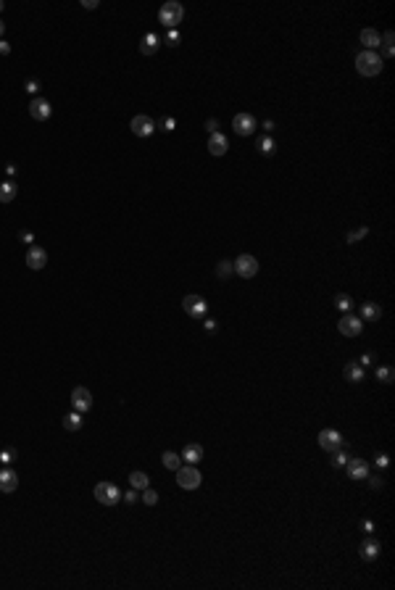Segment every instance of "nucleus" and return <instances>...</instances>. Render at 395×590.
<instances>
[{
	"mask_svg": "<svg viewBox=\"0 0 395 590\" xmlns=\"http://www.w3.org/2000/svg\"><path fill=\"white\" fill-rule=\"evenodd\" d=\"M382 58H379L374 50H361L356 56V69L361 76H377L379 71H382Z\"/></svg>",
	"mask_w": 395,
	"mask_h": 590,
	"instance_id": "f257e3e1",
	"label": "nucleus"
},
{
	"mask_svg": "<svg viewBox=\"0 0 395 590\" xmlns=\"http://www.w3.org/2000/svg\"><path fill=\"white\" fill-rule=\"evenodd\" d=\"M185 19V6L177 3V0H169V3H163L161 11H158V21L169 29H177L179 21Z\"/></svg>",
	"mask_w": 395,
	"mask_h": 590,
	"instance_id": "f03ea898",
	"label": "nucleus"
},
{
	"mask_svg": "<svg viewBox=\"0 0 395 590\" xmlns=\"http://www.w3.org/2000/svg\"><path fill=\"white\" fill-rule=\"evenodd\" d=\"M201 482H203V474L198 472L195 467H190V464L177 469V485L182 490H198V488H201Z\"/></svg>",
	"mask_w": 395,
	"mask_h": 590,
	"instance_id": "7ed1b4c3",
	"label": "nucleus"
},
{
	"mask_svg": "<svg viewBox=\"0 0 395 590\" xmlns=\"http://www.w3.org/2000/svg\"><path fill=\"white\" fill-rule=\"evenodd\" d=\"M95 501L100 506H116L121 501V490L114 482H98L95 485Z\"/></svg>",
	"mask_w": 395,
	"mask_h": 590,
	"instance_id": "20e7f679",
	"label": "nucleus"
},
{
	"mask_svg": "<svg viewBox=\"0 0 395 590\" xmlns=\"http://www.w3.org/2000/svg\"><path fill=\"white\" fill-rule=\"evenodd\" d=\"M235 274L242 277V279H253V277L258 274V261H256L253 256H248V253L237 256V261H235Z\"/></svg>",
	"mask_w": 395,
	"mask_h": 590,
	"instance_id": "39448f33",
	"label": "nucleus"
},
{
	"mask_svg": "<svg viewBox=\"0 0 395 590\" xmlns=\"http://www.w3.org/2000/svg\"><path fill=\"white\" fill-rule=\"evenodd\" d=\"M182 308H185L190 316H195V319H203L206 311H208L206 301L201 298V295H195V292H190V295H185V298H182Z\"/></svg>",
	"mask_w": 395,
	"mask_h": 590,
	"instance_id": "423d86ee",
	"label": "nucleus"
},
{
	"mask_svg": "<svg viewBox=\"0 0 395 590\" xmlns=\"http://www.w3.org/2000/svg\"><path fill=\"white\" fill-rule=\"evenodd\" d=\"M71 406H74V411H79V414H84V411H90L93 409V393L87 390V387H74L71 390Z\"/></svg>",
	"mask_w": 395,
	"mask_h": 590,
	"instance_id": "0eeeda50",
	"label": "nucleus"
},
{
	"mask_svg": "<svg viewBox=\"0 0 395 590\" xmlns=\"http://www.w3.org/2000/svg\"><path fill=\"white\" fill-rule=\"evenodd\" d=\"M337 330H340L345 337H358L361 330H363V321H361V316L345 314V316H340V321H337Z\"/></svg>",
	"mask_w": 395,
	"mask_h": 590,
	"instance_id": "6e6552de",
	"label": "nucleus"
},
{
	"mask_svg": "<svg viewBox=\"0 0 395 590\" xmlns=\"http://www.w3.org/2000/svg\"><path fill=\"white\" fill-rule=\"evenodd\" d=\"M129 127H132V132L137 135V137H150V135H153V129H156V121L150 119V116H145V114H140V116H134L129 121Z\"/></svg>",
	"mask_w": 395,
	"mask_h": 590,
	"instance_id": "1a4fd4ad",
	"label": "nucleus"
},
{
	"mask_svg": "<svg viewBox=\"0 0 395 590\" xmlns=\"http://www.w3.org/2000/svg\"><path fill=\"white\" fill-rule=\"evenodd\" d=\"M319 445L332 453V451H337V448L343 445V435L337 430H322L319 432Z\"/></svg>",
	"mask_w": 395,
	"mask_h": 590,
	"instance_id": "9d476101",
	"label": "nucleus"
},
{
	"mask_svg": "<svg viewBox=\"0 0 395 590\" xmlns=\"http://www.w3.org/2000/svg\"><path fill=\"white\" fill-rule=\"evenodd\" d=\"M232 129H235L240 137H248V135H253V129H256V119H253L250 114H237L235 121H232Z\"/></svg>",
	"mask_w": 395,
	"mask_h": 590,
	"instance_id": "9b49d317",
	"label": "nucleus"
},
{
	"mask_svg": "<svg viewBox=\"0 0 395 590\" xmlns=\"http://www.w3.org/2000/svg\"><path fill=\"white\" fill-rule=\"evenodd\" d=\"M345 469H348V477L351 479H366L369 477V464L363 459H348Z\"/></svg>",
	"mask_w": 395,
	"mask_h": 590,
	"instance_id": "f8f14e48",
	"label": "nucleus"
},
{
	"mask_svg": "<svg viewBox=\"0 0 395 590\" xmlns=\"http://www.w3.org/2000/svg\"><path fill=\"white\" fill-rule=\"evenodd\" d=\"M45 263H48V253H45L42 248H37V245L29 248V253H26V266L35 269V272H40V269H45Z\"/></svg>",
	"mask_w": 395,
	"mask_h": 590,
	"instance_id": "ddd939ff",
	"label": "nucleus"
},
{
	"mask_svg": "<svg viewBox=\"0 0 395 590\" xmlns=\"http://www.w3.org/2000/svg\"><path fill=\"white\" fill-rule=\"evenodd\" d=\"M227 148H230V140H227L221 132H214L208 137V153L211 156H224Z\"/></svg>",
	"mask_w": 395,
	"mask_h": 590,
	"instance_id": "4468645a",
	"label": "nucleus"
},
{
	"mask_svg": "<svg viewBox=\"0 0 395 590\" xmlns=\"http://www.w3.org/2000/svg\"><path fill=\"white\" fill-rule=\"evenodd\" d=\"M29 114H32V119H37V121H45L50 116V103L45 98H35L32 103H29Z\"/></svg>",
	"mask_w": 395,
	"mask_h": 590,
	"instance_id": "2eb2a0df",
	"label": "nucleus"
},
{
	"mask_svg": "<svg viewBox=\"0 0 395 590\" xmlns=\"http://www.w3.org/2000/svg\"><path fill=\"white\" fill-rule=\"evenodd\" d=\"M19 488V474L13 469H0V493H13Z\"/></svg>",
	"mask_w": 395,
	"mask_h": 590,
	"instance_id": "dca6fc26",
	"label": "nucleus"
},
{
	"mask_svg": "<svg viewBox=\"0 0 395 590\" xmlns=\"http://www.w3.org/2000/svg\"><path fill=\"white\" fill-rule=\"evenodd\" d=\"M158 45H161V37H158L156 32H148V35H143V40H140V53H143V56H153V53L158 50Z\"/></svg>",
	"mask_w": 395,
	"mask_h": 590,
	"instance_id": "f3484780",
	"label": "nucleus"
},
{
	"mask_svg": "<svg viewBox=\"0 0 395 590\" xmlns=\"http://www.w3.org/2000/svg\"><path fill=\"white\" fill-rule=\"evenodd\" d=\"M358 40L366 45L369 50H374V48H379L382 45V37H379V32L377 29H372V26H366V29H361V35H358Z\"/></svg>",
	"mask_w": 395,
	"mask_h": 590,
	"instance_id": "a211bd4d",
	"label": "nucleus"
},
{
	"mask_svg": "<svg viewBox=\"0 0 395 590\" xmlns=\"http://www.w3.org/2000/svg\"><path fill=\"white\" fill-rule=\"evenodd\" d=\"M182 459H185L187 464H198L203 459V448L198 445V443H187L185 448H182Z\"/></svg>",
	"mask_w": 395,
	"mask_h": 590,
	"instance_id": "6ab92c4d",
	"label": "nucleus"
},
{
	"mask_svg": "<svg viewBox=\"0 0 395 590\" xmlns=\"http://www.w3.org/2000/svg\"><path fill=\"white\" fill-rule=\"evenodd\" d=\"M16 193H19V184L13 182V179L0 182V203H11V200L16 198Z\"/></svg>",
	"mask_w": 395,
	"mask_h": 590,
	"instance_id": "aec40b11",
	"label": "nucleus"
},
{
	"mask_svg": "<svg viewBox=\"0 0 395 590\" xmlns=\"http://www.w3.org/2000/svg\"><path fill=\"white\" fill-rule=\"evenodd\" d=\"M361 556L366 558V561H374V558L379 556V543L374 538H366V540L361 543Z\"/></svg>",
	"mask_w": 395,
	"mask_h": 590,
	"instance_id": "412c9836",
	"label": "nucleus"
},
{
	"mask_svg": "<svg viewBox=\"0 0 395 590\" xmlns=\"http://www.w3.org/2000/svg\"><path fill=\"white\" fill-rule=\"evenodd\" d=\"M64 430H69V432H77V430H82V414H79V411L64 414Z\"/></svg>",
	"mask_w": 395,
	"mask_h": 590,
	"instance_id": "4be33fe9",
	"label": "nucleus"
},
{
	"mask_svg": "<svg viewBox=\"0 0 395 590\" xmlns=\"http://www.w3.org/2000/svg\"><path fill=\"white\" fill-rule=\"evenodd\" d=\"M361 316L366 319V321H379V316H382V308H379L377 303H363V306H361Z\"/></svg>",
	"mask_w": 395,
	"mask_h": 590,
	"instance_id": "5701e85b",
	"label": "nucleus"
},
{
	"mask_svg": "<svg viewBox=\"0 0 395 590\" xmlns=\"http://www.w3.org/2000/svg\"><path fill=\"white\" fill-rule=\"evenodd\" d=\"M129 485L134 490H145V488H150V477L145 472H132L129 474Z\"/></svg>",
	"mask_w": 395,
	"mask_h": 590,
	"instance_id": "b1692460",
	"label": "nucleus"
},
{
	"mask_svg": "<svg viewBox=\"0 0 395 590\" xmlns=\"http://www.w3.org/2000/svg\"><path fill=\"white\" fill-rule=\"evenodd\" d=\"M345 380H348V382H361V380H363V366H358V364H345Z\"/></svg>",
	"mask_w": 395,
	"mask_h": 590,
	"instance_id": "393cba45",
	"label": "nucleus"
},
{
	"mask_svg": "<svg viewBox=\"0 0 395 590\" xmlns=\"http://www.w3.org/2000/svg\"><path fill=\"white\" fill-rule=\"evenodd\" d=\"M161 464H163L166 469H172V472H177V469L182 467V459H179L177 453H172V451H166V453L161 456Z\"/></svg>",
	"mask_w": 395,
	"mask_h": 590,
	"instance_id": "a878e982",
	"label": "nucleus"
},
{
	"mask_svg": "<svg viewBox=\"0 0 395 590\" xmlns=\"http://www.w3.org/2000/svg\"><path fill=\"white\" fill-rule=\"evenodd\" d=\"M392 377H395V371H392V366H379V369H377V380H379V382H385V385H390V382H392Z\"/></svg>",
	"mask_w": 395,
	"mask_h": 590,
	"instance_id": "bb28decb",
	"label": "nucleus"
},
{
	"mask_svg": "<svg viewBox=\"0 0 395 590\" xmlns=\"http://www.w3.org/2000/svg\"><path fill=\"white\" fill-rule=\"evenodd\" d=\"M258 150H261L264 156H271V153L277 150V145H274V140H271V137H264L261 143H258Z\"/></svg>",
	"mask_w": 395,
	"mask_h": 590,
	"instance_id": "cd10ccee",
	"label": "nucleus"
},
{
	"mask_svg": "<svg viewBox=\"0 0 395 590\" xmlns=\"http://www.w3.org/2000/svg\"><path fill=\"white\" fill-rule=\"evenodd\" d=\"M392 40H395V35H392V32H385V35H382V45H385V56H387V58H392V56H395Z\"/></svg>",
	"mask_w": 395,
	"mask_h": 590,
	"instance_id": "c85d7f7f",
	"label": "nucleus"
},
{
	"mask_svg": "<svg viewBox=\"0 0 395 590\" xmlns=\"http://www.w3.org/2000/svg\"><path fill=\"white\" fill-rule=\"evenodd\" d=\"M335 306L340 308V311H345V314H348V311H351V306H353V301L348 298V295H343V292H340L337 298H335Z\"/></svg>",
	"mask_w": 395,
	"mask_h": 590,
	"instance_id": "c756f323",
	"label": "nucleus"
},
{
	"mask_svg": "<svg viewBox=\"0 0 395 590\" xmlns=\"http://www.w3.org/2000/svg\"><path fill=\"white\" fill-rule=\"evenodd\" d=\"M345 464H348V456L340 451V448H337V451H332V467L340 469V467H345Z\"/></svg>",
	"mask_w": 395,
	"mask_h": 590,
	"instance_id": "7c9ffc66",
	"label": "nucleus"
},
{
	"mask_svg": "<svg viewBox=\"0 0 395 590\" xmlns=\"http://www.w3.org/2000/svg\"><path fill=\"white\" fill-rule=\"evenodd\" d=\"M143 503H145V506H156V503H158V493L150 490V488H145V490H143Z\"/></svg>",
	"mask_w": 395,
	"mask_h": 590,
	"instance_id": "2f4dec72",
	"label": "nucleus"
},
{
	"mask_svg": "<svg viewBox=\"0 0 395 590\" xmlns=\"http://www.w3.org/2000/svg\"><path fill=\"white\" fill-rule=\"evenodd\" d=\"M366 232H369L366 227H358V229H353V232H351V235H348L345 240H348V243H356V240H363V237H366Z\"/></svg>",
	"mask_w": 395,
	"mask_h": 590,
	"instance_id": "473e14b6",
	"label": "nucleus"
},
{
	"mask_svg": "<svg viewBox=\"0 0 395 590\" xmlns=\"http://www.w3.org/2000/svg\"><path fill=\"white\" fill-rule=\"evenodd\" d=\"M230 272H232V263H230V261H221V263H219V277L227 279V277H230Z\"/></svg>",
	"mask_w": 395,
	"mask_h": 590,
	"instance_id": "72a5a7b5",
	"label": "nucleus"
},
{
	"mask_svg": "<svg viewBox=\"0 0 395 590\" xmlns=\"http://www.w3.org/2000/svg\"><path fill=\"white\" fill-rule=\"evenodd\" d=\"M166 42H169L172 48H177V45H179V35H177V29H169V35H166Z\"/></svg>",
	"mask_w": 395,
	"mask_h": 590,
	"instance_id": "f704fd0d",
	"label": "nucleus"
},
{
	"mask_svg": "<svg viewBox=\"0 0 395 590\" xmlns=\"http://www.w3.org/2000/svg\"><path fill=\"white\" fill-rule=\"evenodd\" d=\"M121 498H124L127 503H134V501H137V490L132 488V490H127V493H121Z\"/></svg>",
	"mask_w": 395,
	"mask_h": 590,
	"instance_id": "c9c22d12",
	"label": "nucleus"
},
{
	"mask_svg": "<svg viewBox=\"0 0 395 590\" xmlns=\"http://www.w3.org/2000/svg\"><path fill=\"white\" fill-rule=\"evenodd\" d=\"M206 129H208V135L219 132V121H216V119H208V121H206Z\"/></svg>",
	"mask_w": 395,
	"mask_h": 590,
	"instance_id": "e433bc0d",
	"label": "nucleus"
},
{
	"mask_svg": "<svg viewBox=\"0 0 395 590\" xmlns=\"http://www.w3.org/2000/svg\"><path fill=\"white\" fill-rule=\"evenodd\" d=\"M382 485H385V482H382L379 477H369V488H372V490H382Z\"/></svg>",
	"mask_w": 395,
	"mask_h": 590,
	"instance_id": "4c0bfd02",
	"label": "nucleus"
},
{
	"mask_svg": "<svg viewBox=\"0 0 395 590\" xmlns=\"http://www.w3.org/2000/svg\"><path fill=\"white\" fill-rule=\"evenodd\" d=\"M377 467H379V469H385V467H390V459H387L385 453H382V456H377Z\"/></svg>",
	"mask_w": 395,
	"mask_h": 590,
	"instance_id": "58836bf2",
	"label": "nucleus"
},
{
	"mask_svg": "<svg viewBox=\"0 0 395 590\" xmlns=\"http://www.w3.org/2000/svg\"><path fill=\"white\" fill-rule=\"evenodd\" d=\"M82 8H90V11L98 8V0H82Z\"/></svg>",
	"mask_w": 395,
	"mask_h": 590,
	"instance_id": "ea45409f",
	"label": "nucleus"
},
{
	"mask_svg": "<svg viewBox=\"0 0 395 590\" xmlns=\"http://www.w3.org/2000/svg\"><path fill=\"white\" fill-rule=\"evenodd\" d=\"M163 129L172 132V129H174V119H166V121H163Z\"/></svg>",
	"mask_w": 395,
	"mask_h": 590,
	"instance_id": "a19ab883",
	"label": "nucleus"
},
{
	"mask_svg": "<svg viewBox=\"0 0 395 590\" xmlns=\"http://www.w3.org/2000/svg\"><path fill=\"white\" fill-rule=\"evenodd\" d=\"M0 53L8 56V53H11V45H8V42H0Z\"/></svg>",
	"mask_w": 395,
	"mask_h": 590,
	"instance_id": "79ce46f5",
	"label": "nucleus"
},
{
	"mask_svg": "<svg viewBox=\"0 0 395 590\" xmlns=\"http://www.w3.org/2000/svg\"><path fill=\"white\" fill-rule=\"evenodd\" d=\"M3 32H6V24H3V21H0V37H3Z\"/></svg>",
	"mask_w": 395,
	"mask_h": 590,
	"instance_id": "37998d69",
	"label": "nucleus"
},
{
	"mask_svg": "<svg viewBox=\"0 0 395 590\" xmlns=\"http://www.w3.org/2000/svg\"><path fill=\"white\" fill-rule=\"evenodd\" d=\"M3 8H6V3H3V0H0V11H3Z\"/></svg>",
	"mask_w": 395,
	"mask_h": 590,
	"instance_id": "c03bdc74",
	"label": "nucleus"
}]
</instances>
